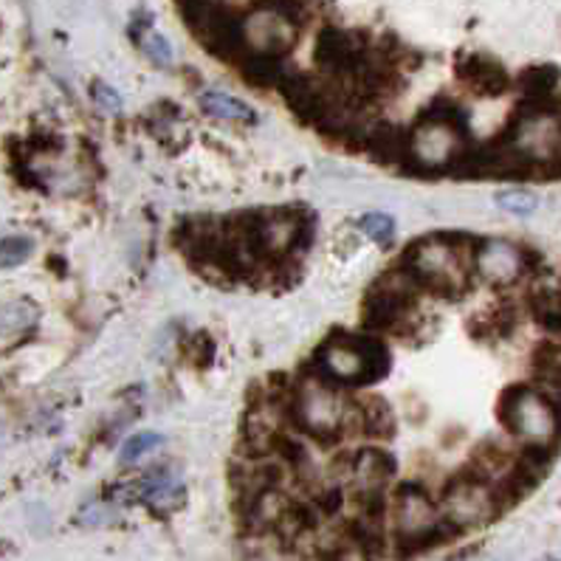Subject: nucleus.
<instances>
[{"label": "nucleus", "mask_w": 561, "mask_h": 561, "mask_svg": "<svg viewBox=\"0 0 561 561\" xmlns=\"http://www.w3.org/2000/svg\"><path fill=\"white\" fill-rule=\"evenodd\" d=\"M545 271L539 251L525 249L514 240L480 238L474 249V279L489 288H514Z\"/></svg>", "instance_id": "nucleus-9"}, {"label": "nucleus", "mask_w": 561, "mask_h": 561, "mask_svg": "<svg viewBox=\"0 0 561 561\" xmlns=\"http://www.w3.org/2000/svg\"><path fill=\"white\" fill-rule=\"evenodd\" d=\"M457 77L477 96H500L511 88L508 71L485 54H466L457 62Z\"/></svg>", "instance_id": "nucleus-10"}, {"label": "nucleus", "mask_w": 561, "mask_h": 561, "mask_svg": "<svg viewBox=\"0 0 561 561\" xmlns=\"http://www.w3.org/2000/svg\"><path fill=\"white\" fill-rule=\"evenodd\" d=\"M496 417L522 449L556 451L561 440V407L530 387H508L496 403Z\"/></svg>", "instance_id": "nucleus-7"}, {"label": "nucleus", "mask_w": 561, "mask_h": 561, "mask_svg": "<svg viewBox=\"0 0 561 561\" xmlns=\"http://www.w3.org/2000/svg\"><path fill=\"white\" fill-rule=\"evenodd\" d=\"M34 243L28 238H7V240H0V265H21L23 260L32 254Z\"/></svg>", "instance_id": "nucleus-15"}, {"label": "nucleus", "mask_w": 561, "mask_h": 561, "mask_svg": "<svg viewBox=\"0 0 561 561\" xmlns=\"http://www.w3.org/2000/svg\"><path fill=\"white\" fill-rule=\"evenodd\" d=\"M161 443H164V437H161L159 432H141V435H133L130 440L125 443V449H122V460L125 462L141 460V457L152 455V451L159 449Z\"/></svg>", "instance_id": "nucleus-14"}, {"label": "nucleus", "mask_w": 561, "mask_h": 561, "mask_svg": "<svg viewBox=\"0 0 561 561\" xmlns=\"http://www.w3.org/2000/svg\"><path fill=\"white\" fill-rule=\"evenodd\" d=\"M201 107L209 113L211 119H220V122H240V125H251V122L257 119V113L251 111L245 102L234 100V96L220 91H206L204 96H201Z\"/></svg>", "instance_id": "nucleus-12"}, {"label": "nucleus", "mask_w": 561, "mask_h": 561, "mask_svg": "<svg viewBox=\"0 0 561 561\" xmlns=\"http://www.w3.org/2000/svg\"><path fill=\"white\" fill-rule=\"evenodd\" d=\"M367 410L370 401H362L356 390H344L339 383L324 381L305 367L297 373L294 423L319 449H336V446L353 449L367 443Z\"/></svg>", "instance_id": "nucleus-1"}, {"label": "nucleus", "mask_w": 561, "mask_h": 561, "mask_svg": "<svg viewBox=\"0 0 561 561\" xmlns=\"http://www.w3.org/2000/svg\"><path fill=\"white\" fill-rule=\"evenodd\" d=\"M392 353L383 336L370 331L333 333L328 342L313 353L305 370L324 381L339 383L344 390H364L390 376Z\"/></svg>", "instance_id": "nucleus-4"}, {"label": "nucleus", "mask_w": 561, "mask_h": 561, "mask_svg": "<svg viewBox=\"0 0 561 561\" xmlns=\"http://www.w3.org/2000/svg\"><path fill=\"white\" fill-rule=\"evenodd\" d=\"M469 145V113H466V107L455 100H437L407 130V161H403V167L426 172V175L455 172Z\"/></svg>", "instance_id": "nucleus-3"}, {"label": "nucleus", "mask_w": 561, "mask_h": 561, "mask_svg": "<svg viewBox=\"0 0 561 561\" xmlns=\"http://www.w3.org/2000/svg\"><path fill=\"white\" fill-rule=\"evenodd\" d=\"M496 201H500L502 209L514 211V215H530V211L536 209V198H534V195H530V192H525V190L502 192V195Z\"/></svg>", "instance_id": "nucleus-16"}, {"label": "nucleus", "mask_w": 561, "mask_h": 561, "mask_svg": "<svg viewBox=\"0 0 561 561\" xmlns=\"http://www.w3.org/2000/svg\"><path fill=\"white\" fill-rule=\"evenodd\" d=\"M430 299L435 297L401 263H396V268L381 274L364 297V324L378 336L412 339L426 324Z\"/></svg>", "instance_id": "nucleus-5"}, {"label": "nucleus", "mask_w": 561, "mask_h": 561, "mask_svg": "<svg viewBox=\"0 0 561 561\" xmlns=\"http://www.w3.org/2000/svg\"><path fill=\"white\" fill-rule=\"evenodd\" d=\"M390 536L396 556L426 553L440 548L446 541L457 539L451 528L443 522L437 494L426 482H396L390 494Z\"/></svg>", "instance_id": "nucleus-6"}, {"label": "nucleus", "mask_w": 561, "mask_h": 561, "mask_svg": "<svg viewBox=\"0 0 561 561\" xmlns=\"http://www.w3.org/2000/svg\"><path fill=\"white\" fill-rule=\"evenodd\" d=\"M437 505H440L443 522L455 536L485 528L508 508L500 491L469 469L443 482V489L437 491Z\"/></svg>", "instance_id": "nucleus-8"}, {"label": "nucleus", "mask_w": 561, "mask_h": 561, "mask_svg": "<svg viewBox=\"0 0 561 561\" xmlns=\"http://www.w3.org/2000/svg\"><path fill=\"white\" fill-rule=\"evenodd\" d=\"M141 48H145L147 54H150L152 60L161 62V66H167V62H172V51H170V43L164 41V37H159V34H150L145 43H141Z\"/></svg>", "instance_id": "nucleus-17"}, {"label": "nucleus", "mask_w": 561, "mask_h": 561, "mask_svg": "<svg viewBox=\"0 0 561 561\" xmlns=\"http://www.w3.org/2000/svg\"><path fill=\"white\" fill-rule=\"evenodd\" d=\"M93 93H100V96H96V100H100L102 105H105V107H116V105H119V100H116V93H113L111 88L96 85V88H93Z\"/></svg>", "instance_id": "nucleus-18"}, {"label": "nucleus", "mask_w": 561, "mask_h": 561, "mask_svg": "<svg viewBox=\"0 0 561 561\" xmlns=\"http://www.w3.org/2000/svg\"><path fill=\"white\" fill-rule=\"evenodd\" d=\"M358 231H364L376 243L387 245L392 240V234H396V220L390 215H383V211H367V215L358 218Z\"/></svg>", "instance_id": "nucleus-13"}, {"label": "nucleus", "mask_w": 561, "mask_h": 561, "mask_svg": "<svg viewBox=\"0 0 561 561\" xmlns=\"http://www.w3.org/2000/svg\"><path fill=\"white\" fill-rule=\"evenodd\" d=\"M545 561H559V559H545Z\"/></svg>", "instance_id": "nucleus-19"}, {"label": "nucleus", "mask_w": 561, "mask_h": 561, "mask_svg": "<svg viewBox=\"0 0 561 561\" xmlns=\"http://www.w3.org/2000/svg\"><path fill=\"white\" fill-rule=\"evenodd\" d=\"M477 240L466 231H435L415 240L398 263L435 299H455L474 283Z\"/></svg>", "instance_id": "nucleus-2"}, {"label": "nucleus", "mask_w": 561, "mask_h": 561, "mask_svg": "<svg viewBox=\"0 0 561 561\" xmlns=\"http://www.w3.org/2000/svg\"><path fill=\"white\" fill-rule=\"evenodd\" d=\"M133 494L159 511L181 508L186 500L184 482L175 480V477L167 474V471H161V474H150L145 477V480L136 482V485H133Z\"/></svg>", "instance_id": "nucleus-11"}]
</instances>
